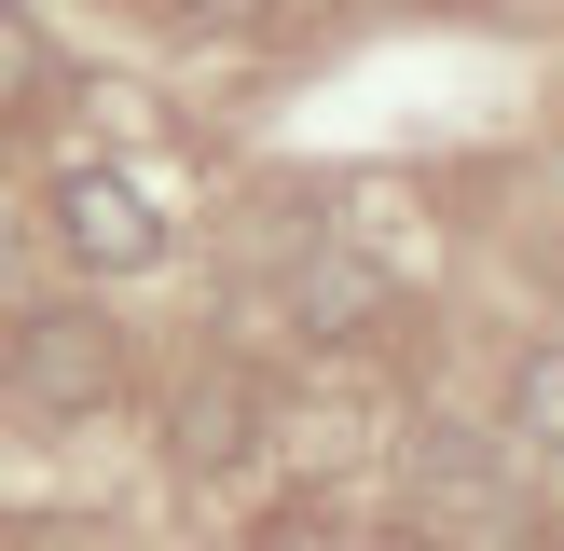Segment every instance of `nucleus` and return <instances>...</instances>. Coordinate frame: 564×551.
<instances>
[{
  "instance_id": "nucleus-4",
  "label": "nucleus",
  "mask_w": 564,
  "mask_h": 551,
  "mask_svg": "<svg viewBox=\"0 0 564 551\" xmlns=\"http://www.w3.org/2000/svg\"><path fill=\"white\" fill-rule=\"evenodd\" d=\"M42 83H55L42 14H28V0H0V125H14V110H42Z\"/></svg>"
},
{
  "instance_id": "nucleus-6",
  "label": "nucleus",
  "mask_w": 564,
  "mask_h": 551,
  "mask_svg": "<svg viewBox=\"0 0 564 551\" xmlns=\"http://www.w3.org/2000/svg\"><path fill=\"white\" fill-rule=\"evenodd\" d=\"M235 428H248V400H235V386H207V400H193V455H235Z\"/></svg>"
},
{
  "instance_id": "nucleus-2",
  "label": "nucleus",
  "mask_w": 564,
  "mask_h": 551,
  "mask_svg": "<svg viewBox=\"0 0 564 551\" xmlns=\"http://www.w3.org/2000/svg\"><path fill=\"white\" fill-rule=\"evenodd\" d=\"M42 220H55V248H69L83 276H152L165 262V207L124 180V165H55Z\"/></svg>"
},
{
  "instance_id": "nucleus-5",
  "label": "nucleus",
  "mask_w": 564,
  "mask_h": 551,
  "mask_svg": "<svg viewBox=\"0 0 564 551\" xmlns=\"http://www.w3.org/2000/svg\"><path fill=\"white\" fill-rule=\"evenodd\" d=\"M510 428L523 441H564V345H523L510 358Z\"/></svg>"
},
{
  "instance_id": "nucleus-7",
  "label": "nucleus",
  "mask_w": 564,
  "mask_h": 551,
  "mask_svg": "<svg viewBox=\"0 0 564 551\" xmlns=\"http://www.w3.org/2000/svg\"><path fill=\"white\" fill-rule=\"evenodd\" d=\"M180 14H207V28H235V14H262V0H180Z\"/></svg>"
},
{
  "instance_id": "nucleus-1",
  "label": "nucleus",
  "mask_w": 564,
  "mask_h": 551,
  "mask_svg": "<svg viewBox=\"0 0 564 551\" xmlns=\"http://www.w3.org/2000/svg\"><path fill=\"white\" fill-rule=\"evenodd\" d=\"M0 386H14L28 413H97L110 386H124V345H110L97 303H42V317L0 331Z\"/></svg>"
},
{
  "instance_id": "nucleus-3",
  "label": "nucleus",
  "mask_w": 564,
  "mask_h": 551,
  "mask_svg": "<svg viewBox=\"0 0 564 551\" xmlns=\"http://www.w3.org/2000/svg\"><path fill=\"white\" fill-rule=\"evenodd\" d=\"M386 303H400V276H386V262H358V248H317V262H303V290H290V317L345 345V331H372Z\"/></svg>"
}]
</instances>
